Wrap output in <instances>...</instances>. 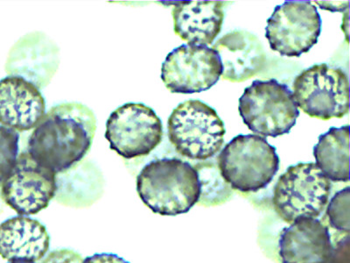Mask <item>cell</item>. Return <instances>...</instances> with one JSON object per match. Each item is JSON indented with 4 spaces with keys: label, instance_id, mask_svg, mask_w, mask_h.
<instances>
[{
    "label": "cell",
    "instance_id": "cell-8",
    "mask_svg": "<svg viewBox=\"0 0 350 263\" xmlns=\"http://www.w3.org/2000/svg\"><path fill=\"white\" fill-rule=\"evenodd\" d=\"M321 32L320 14L306 0H288L277 5L265 27L271 49L288 58L308 53L317 44Z\"/></svg>",
    "mask_w": 350,
    "mask_h": 263
},
{
    "label": "cell",
    "instance_id": "cell-6",
    "mask_svg": "<svg viewBox=\"0 0 350 263\" xmlns=\"http://www.w3.org/2000/svg\"><path fill=\"white\" fill-rule=\"evenodd\" d=\"M331 181L314 162L290 166L274 188L275 212L286 223L317 218L327 208Z\"/></svg>",
    "mask_w": 350,
    "mask_h": 263
},
{
    "label": "cell",
    "instance_id": "cell-10",
    "mask_svg": "<svg viewBox=\"0 0 350 263\" xmlns=\"http://www.w3.org/2000/svg\"><path fill=\"white\" fill-rule=\"evenodd\" d=\"M223 71L215 49L183 44L167 55L162 64L161 79L171 92L199 93L214 86Z\"/></svg>",
    "mask_w": 350,
    "mask_h": 263
},
{
    "label": "cell",
    "instance_id": "cell-25",
    "mask_svg": "<svg viewBox=\"0 0 350 263\" xmlns=\"http://www.w3.org/2000/svg\"><path fill=\"white\" fill-rule=\"evenodd\" d=\"M8 263H36V262H28V261H20V260H16V261H9Z\"/></svg>",
    "mask_w": 350,
    "mask_h": 263
},
{
    "label": "cell",
    "instance_id": "cell-7",
    "mask_svg": "<svg viewBox=\"0 0 350 263\" xmlns=\"http://www.w3.org/2000/svg\"><path fill=\"white\" fill-rule=\"evenodd\" d=\"M293 89L297 106L311 118L328 121L349 114V81L342 68L312 66L295 77Z\"/></svg>",
    "mask_w": 350,
    "mask_h": 263
},
{
    "label": "cell",
    "instance_id": "cell-18",
    "mask_svg": "<svg viewBox=\"0 0 350 263\" xmlns=\"http://www.w3.org/2000/svg\"><path fill=\"white\" fill-rule=\"evenodd\" d=\"M18 132L12 128L0 126V184L8 177L18 160Z\"/></svg>",
    "mask_w": 350,
    "mask_h": 263
},
{
    "label": "cell",
    "instance_id": "cell-19",
    "mask_svg": "<svg viewBox=\"0 0 350 263\" xmlns=\"http://www.w3.org/2000/svg\"><path fill=\"white\" fill-rule=\"evenodd\" d=\"M350 188L334 194L327 208V216L334 229L349 233L350 230Z\"/></svg>",
    "mask_w": 350,
    "mask_h": 263
},
{
    "label": "cell",
    "instance_id": "cell-4",
    "mask_svg": "<svg viewBox=\"0 0 350 263\" xmlns=\"http://www.w3.org/2000/svg\"><path fill=\"white\" fill-rule=\"evenodd\" d=\"M168 138L176 151L191 160L206 161L220 151L226 134L215 110L200 100H187L172 112Z\"/></svg>",
    "mask_w": 350,
    "mask_h": 263
},
{
    "label": "cell",
    "instance_id": "cell-24",
    "mask_svg": "<svg viewBox=\"0 0 350 263\" xmlns=\"http://www.w3.org/2000/svg\"><path fill=\"white\" fill-rule=\"evenodd\" d=\"M342 30L346 34L347 42H349V9L346 10L345 17L343 18Z\"/></svg>",
    "mask_w": 350,
    "mask_h": 263
},
{
    "label": "cell",
    "instance_id": "cell-21",
    "mask_svg": "<svg viewBox=\"0 0 350 263\" xmlns=\"http://www.w3.org/2000/svg\"><path fill=\"white\" fill-rule=\"evenodd\" d=\"M328 263H350L349 236H347L333 247Z\"/></svg>",
    "mask_w": 350,
    "mask_h": 263
},
{
    "label": "cell",
    "instance_id": "cell-23",
    "mask_svg": "<svg viewBox=\"0 0 350 263\" xmlns=\"http://www.w3.org/2000/svg\"><path fill=\"white\" fill-rule=\"evenodd\" d=\"M321 9L330 12H345L348 10L349 1H315Z\"/></svg>",
    "mask_w": 350,
    "mask_h": 263
},
{
    "label": "cell",
    "instance_id": "cell-15",
    "mask_svg": "<svg viewBox=\"0 0 350 263\" xmlns=\"http://www.w3.org/2000/svg\"><path fill=\"white\" fill-rule=\"evenodd\" d=\"M212 49L223 64L221 77L231 82H243L260 73L267 60L260 40L247 31L225 34Z\"/></svg>",
    "mask_w": 350,
    "mask_h": 263
},
{
    "label": "cell",
    "instance_id": "cell-1",
    "mask_svg": "<svg viewBox=\"0 0 350 263\" xmlns=\"http://www.w3.org/2000/svg\"><path fill=\"white\" fill-rule=\"evenodd\" d=\"M96 118L81 103H64L49 110L31 134L27 153L55 174L70 170L92 148Z\"/></svg>",
    "mask_w": 350,
    "mask_h": 263
},
{
    "label": "cell",
    "instance_id": "cell-20",
    "mask_svg": "<svg viewBox=\"0 0 350 263\" xmlns=\"http://www.w3.org/2000/svg\"><path fill=\"white\" fill-rule=\"evenodd\" d=\"M80 253L70 249H59L50 252L42 263H82Z\"/></svg>",
    "mask_w": 350,
    "mask_h": 263
},
{
    "label": "cell",
    "instance_id": "cell-2",
    "mask_svg": "<svg viewBox=\"0 0 350 263\" xmlns=\"http://www.w3.org/2000/svg\"><path fill=\"white\" fill-rule=\"evenodd\" d=\"M140 199L154 214H187L199 201L202 183L198 171L177 158L154 160L137 177Z\"/></svg>",
    "mask_w": 350,
    "mask_h": 263
},
{
    "label": "cell",
    "instance_id": "cell-11",
    "mask_svg": "<svg viewBox=\"0 0 350 263\" xmlns=\"http://www.w3.org/2000/svg\"><path fill=\"white\" fill-rule=\"evenodd\" d=\"M56 174L31 158L27 152L18 156L16 164L3 181L1 197L20 216L39 214L55 196Z\"/></svg>",
    "mask_w": 350,
    "mask_h": 263
},
{
    "label": "cell",
    "instance_id": "cell-5",
    "mask_svg": "<svg viewBox=\"0 0 350 263\" xmlns=\"http://www.w3.org/2000/svg\"><path fill=\"white\" fill-rule=\"evenodd\" d=\"M239 110L249 129L264 137L289 134L299 116L292 90L276 79L256 80L245 88Z\"/></svg>",
    "mask_w": 350,
    "mask_h": 263
},
{
    "label": "cell",
    "instance_id": "cell-12",
    "mask_svg": "<svg viewBox=\"0 0 350 263\" xmlns=\"http://www.w3.org/2000/svg\"><path fill=\"white\" fill-rule=\"evenodd\" d=\"M45 99L36 84L20 76L0 80V123L15 131L33 129L45 115Z\"/></svg>",
    "mask_w": 350,
    "mask_h": 263
},
{
    "label": "cell",
    "instance_id": "cell-22",
    "mask_svg": "<svg viewBox=\"0 0 350 263\" xmlns=\"http://www.w3.org/2000/svg\"><path fill=\"white\" fill-rule=\"evenodd\" d=\"M82 263H130L115 253H96L83 260Z\"/></svg>",
    "mask_w": 350,
    "mask_h": 263
},
{
    "label": "cell",
    "instance_id": "cell-14",
    "mask_svg": "<svg viewBox=\"0 0 350 263\" xmlns=\"http://www.w3.org/2000/svg\"><path fill=\"white\" fill-rule=\"evenodd\" d=\"M223 6L215 0L177 2L172 12L175 34L192 45H211L223 26Z\"/></svg>",
    "mask_w": 350,
    "mask_h": 263
},
{
    "label": "cell",
    "instance_id": "cell-13",
    "mask_svg": "<svg viewBox=\"0 0 350 263\" xmlns=\"http://www.w3.org/2000/svg\"><path fill=\"white\" fill-rule=\"evenodd\" d=\"M282 263H328L333 251L329 231L317 218L297 219L279 241Z\"/></svg>",
    "mask_w": 350,
    "mask_h": 263
},
{
    "label": "cell",
    "instance_id": "cell-17",
    "mask_svg": "<svg viewBox=\"0 0 350 263\" xmlns=\"http://www.w3.org/2000/svg\"><path fill=\"white\" fill-rule=\"evenodd\" d=\"M318 168L330 181H349V126L331 127L314 148Z\"/></svg>",
    "mask_w": 350,
    "mask_h": 263
},
{
    "label": "cell",
    "instance_id": "cell-9",
    "mask_svg": "<svg viewBox=\"0 0 350 263\" xmlns=\"http://www.w3.org/2000/svg\"><path fill=\"white\" fill-rule=\"evenodd\" d=\"M163 137L162 122L152 108L128 103L115 110L106 123L109 148L122 158L133 159L149 155Z\"/></svg>",
    "mask_w": 350,
    "mask_h": 263
},
{
    "label": "cell",
    "instance_id": "cell-3",
    "mask_svg": "<svg viewBox=\"0 0 350 263\" xmlns=\"http://www.w3.org/2000/svg\"><path fill=\"white\" fill-rule=\"evenodd\" d=\"M223 179L241 192H257L273 181L279 171L280 158L275 147L257 134L237 136L218 156Z\"/></svg>",
    "mask_w": 350,
    "mask_h": 263
},
{
    "label": "cell",
    "instance_id": "cell-16",
    "mask_svg": "<svg viewBox=\"0 0 350 263\" xmlns=\"http://www.w3.org/2000/svg\"><path fill=\"white\" fill-rule=\"evenodd\" d=\"M50 237L45 225L27 216L0 225V256L8 261L37 262L48 253Z\"/></svg>",
    "mask_w": 350,
    "mask_h": 263
}]
</instances>
